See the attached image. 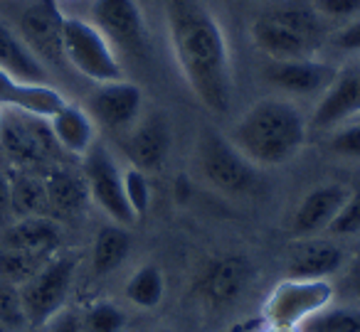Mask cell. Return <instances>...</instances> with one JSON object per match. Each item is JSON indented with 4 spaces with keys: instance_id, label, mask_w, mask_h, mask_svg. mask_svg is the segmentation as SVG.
<instances>
[{
    "instance_id": "6da1fadb",
    "label": "cell",
    "mask_w": 360,
    "mask_h": 332,
    "mask_svg": "<svg viewBox=\"0 0 360 332\" xmlns=\"http://www.w3.org/2000/svg\"><path fill=\"white\" fill-rule=\"evenodd\" d=\"M165 25L178 69L195 99L212 114H227L235 91L230 45L202 0H165Z\"/></svg>"
},
{
    "instance_id": "7a4b0ae2",
    "label": "cell",
    "mask_w": 360,
    "mask_h": 332,
    "mask_svg": "<svg viewBox=\"0 0 360 332\" xmlns=\"http://www.w3.org/2000/svg\"><path fill=\"white\" fill-rule=\"evenodd\" d=\"M306 135L309 124L299 106L281 96H266L237 119L227 138L255 168H279L301 153Z\"/></svg>"
},
{
    "instance_id": "3957f363",
    "label": "cell",
    "mask_w": 360,
    "mask_h": 332,
    "mask_svg": "<svg viewBox=\"0 0 360 332\" xmlns=\"http://www.w3.org/2000/svg\"><path fill=\"white\" fill-rule=\"evenodd\" d=\"M198 168L205 182L227 197H245L259 185L255 165L215 128H205L198 138Z\"/></svg>"
},
{
    "instance_id": "277c9868",
    "label": "cell",
    "mask_w": 360,
    "mask_h": 332,
    "mask_svg": "<svg viewBox=\"0 0 360 332\" xmlns=\"http://www.w3.org/2000/svg\"><path fill=\"white\" fill-rule=\"evenodd\" d=\"M62 52H65V60L82 77L96 81V84L124 79V69H121L116 50L91 22L79 20V18H65Z\"/></svg>"
},
{
    "instance_id": "5b68a950",
    "label": "cell",
    "mask_w": 360,
    "mask_h": 332,
    "mask_svg": "<svg viewBox=\"0 0 360 332\" xmlns=\"http://www.w3.org/2000/svg\"><path fill=\"white\" fill-rule=\"evenodd\" d=\"M77 258L75 256H50L45 266L20 286V300L25 310L27 325L42 327L65 310L72 281H75Z\"/></svg>"
},
{
    "instance_id": "8992f818",
    "label": "cell",
    "mask_w": 360,
    "mask_h": 332,
    "mask_svg": "<svg viewBox=\"0 0 360 332\" xmlns=\"http://www.w3.org/2000/svg\"><path fill=\"white\" fill-rule=\"evenodd\" d=\"M84 185L94 204L121 227H131L136 222L129 202L124 194V178L116 165L114 155L101 143H94L84 155Z\"/></svg>"
},
{
    "instance_id": "52a82bcc",
    "label": "cell",
    "mask_w": 360,
    "mask_h": 332,
    "mask_svg": "<svg viewBox=\"0 0 360 332\" xmlns=\"http://www.w3.org/2000/svg\"><path fill=\"white\" fill-rule=\"evenodd\" d=\"M333 288L326 281L289 278L279 283L264 305V315L274 327H296L328 305Z\"/></svg>"
},
{
    "instance_id": "ba28073f",
    "label": "cell",
    "mask_w": 360,
    "mask_h": 332,
    "mask_svg": "<svg viewBox=\"0 0 360 332\" xmlns=\"http://www.w3.org/2000/svg\"><path fill=\"white\" fill-rule=\"evenodd\" d=\"M91 25L111 42L114 50L139 57L148 45V30L136 0H94Z\"/></svg>"
},
{
    "instance_id": "9c48e42d",
    "label": "cell",
    "mask_w": 360,
    "mask_h": 332,
    "mask_svg": "<svg viewBox=\"0 0 360 332\" xmlns=\"http://www.w3.org/2000/svg\"><path fill=\"white\" fill-rule=\"evenodd\" d=\"M255 268L245 256H222L205 266L195 283V296L202 300L205 307L222 310L230 307L245 296L252 286Z\"/></svg>"
},
{
    "instance_id": "30bf717a",
    "label": "cell",
    "mask_w": 360,
    "mask_h": 332,
    "mask_svg": "<svg viewBox=\"0 0 360 332\" xmlns=\"http://www.w3.org/2000/svg\"><path fill=\"white\" fill-rule=\"evenodd\" d=\"M141 109H143V94L134 81L126 79L96 84L86 104V114L91 116V121L114 133H126L141 119Z\"/></svg>"
},
{
    "instance_id": "8fae6325",
    "label": "cell",
    "mask_w": 360,
    "mask_h": 332,
    "mask_svg": "<svg viewBox=\"0 0 360 332\" xmlns=\"http://www.w3.org/2000/svg\"><path fill=\"white\" fill-rule=\"evenodd\" d=\"M173 133L170 124L160 111L141 114V119L126 131V153L131 158V165L143 173L160 170L168 160Z\"/></svg>"
},
{
    "instance_id": "7c38bea8",
    "label": "cell",
    "mask_w": 360,
    "mask_h": 332,
    "mask_svg": "<svg viewBox=\"0 0 360 332\" xmlns=\"http://www.w3.org/2000/svg\"><path fill=\"white\" fill-rule=\"evenodd\" d=\"M340 72L326 62L309 60H291V62H269L264 67V79L281 94L291 96H314L326 94L328 86L335 81Z\"/></svg>"
},
{
    "instance_id": "4fadbf2b",
    "label": "cell",
    "mask_w": 360,
    "mask_h": 332,
    "mask_svg": "<svg viewBox=\"0 0 360 332\" xmlns=\"http://www.w3.org/2000/svg\"><path fill=\"white\" fill-rule=\"evenodd\" d=\"M52 131L45 119L3 111V128H0V145L18 163H37L50 153Z\"/></svg>"
},
{
    "instance_id": "5bb4252c",
    "label": "cell",
    "mask_w": 360,
    "mask_h": 332,
    "mask_svg": "<svg viewBox=\"0 0 360 332\" xmlns=\"http://www.w3.org/2000/svg\"><path fill=\"white\" fill-rule=\"evenodd\" d=\"M62 22H65V15L55 6V0H37L22 13L20 37L30 45V50L40 60L60 62L65 60V52H62Z\"/></svg>"
},
{
    "instance_id": "9a60e30c",
    "label": "cell",
    "mask_w": 360,
    "mask_h": 332,
    "mask_svg": "<svg viewBox=\"0 0 360 332\" xmlns=\"http://www.w3.org/2000/svg\"><path fill=\"white\" fill-rule=\"evenodd\" d=\"M65 104V96L55 86L15 79L0 69V109L50 121Z\"/></svg>"
},
{
    "instance_id": "2e32d148",
    "label": "cell",
    "mask_w": 360,
    "mask_h": 332,
    "mask_svg": "<svg viewBox=\"0 0 360 332\" xmlns=\"http://www.w3.org/2000/svg\"><path fill=\"white\" fill-rule=\"evenodd\" d=\"M350 190L338 182H326L314 187L304 199L299 202L291 219V232L299 239H311L316 234L326 232L330 222L335 219L338 209L348 199Z\"/></svg>"
},
{
    "instance_id": "e0dca14e",
    "label": "cell",
    "mask_w": 360,
    "mask_h": 332,
    "mask_svg": "<svg viewBox=\"0 0 360 332\" xmlns=\"http://www.w3.org/2000/svg\"><path fill=\"white\" fill-rule=\"evenodd\" d=\"M252 40L271 62L309 60L316 47V40L296 32L294 27H289L274 15L259 18L252 25Z\"/></svg>"
},
{
    "instance_id": "ac0fdd59",
    "label": "cell",
    "mask_w": 360,
    "mask_h": 332,
    "mask_svg": "<svg viewBox=\"0 0 360 332\" xmlns=\"http://www.w3.org/2000/svg\"><path fill=\"white\" fill-rule=\"evenodd\" d=\"M343 251L333 241L326 239H301L289 253V268L291 278L301 281H326L328 276L340 271L343 266Z\"/></svg>"
},
{
    "instance_id": "d6986e66",
    "label": "cell",
    "mask_w": 360,
    "mask_h": 332,
    "mask_svg": "<svg viewBox=\"0 0 360 332\" xmlns=\"http://www.w3.org/2000/svg\"><path fill=\"white\" fill-rule=\"evenodd\" d=\"M47 124H50L55 143L72 155L84 158L91 145L96 143L94 121H91V116L86 114V109H82V106L65 104Z\"/></svg>"
},
{
    "instance_id": "ffe728a7",
    "label": "cell",
    "mask_w": 360,
    "mask_h": 332,
    "mask_svg": "<svg viewBox=\"0 0 360 332\" xmlns=\"http://www.w3.org/2000/svg\"><path fill=\"white\" fill-rule=\"evenodd\" d=\"M0 69L15 79L35 81V84H47V79H50L45 62L6 22H0Z\"/></svg>"
},
{
    "instance_id": "44dd1931",
    "label": "cell",
    "mask_w": 360,
    "mask_h": 332,
    "mask_svg": "<svg viewBox=\"0 0 360 332\" xmlns=\"http://www.w3.org/2000/svg\"><path fill=\"white\" fill-rule=\"evenodd\" d=\"M60 227L52 219L42 217H22L6 232V248L37 253V256H52L60 246Z\"/></svg>"
},
{
    "instance_id": "7402d4cb",
    "label": "cell",
    "mask_w": 360,
    "mask_h": 332,
    "mask_svg": "<svg viewBox=\"0 0 360 332\" xmlns=\"http://www.w3.org/2000/svg\"><path fill=\"white\" fill-rule=\"evenodd\" d=\"M131 251V237L121 224H106L99 229L91 246V268L96 276H109L126 261Z\"/></svg>"
},
{
    "instance_id": "603a6c76",
    "label": "cell",
    "mask_w": 360,
    "mask_h": 332,
    "mask_svg": "<svg viewBox=\"0 0 360 332\" xmlns=\"http://www.w3.org/2000/svg\"><path fill=\"white\" fill-rule=\"evenodd\" d=\"M124 296L131 305L141 310H153L160 305L165 296V278L155 263H143L134 271V276L126 281Z\"/></svg>"
},
{
    "instance_id": "cb8c5ba5",
    "label": "cell",
    "mask_w": 360,
    "mask_h": 332,
    "mask_svg": "<svg viewBox=\"0 0 360 332\" xmlns=\"http://www.w3.org/2000/svg\"><path fill=\"white\" fill-rule=\"evenodd\" d=\"M45 190H47V199H50V207L67 214L82 209L86 194H89L86 192V185L70 173H52L45 180Z\"/></svg>"
},
{
    "instance_id": "d4e9b609",
    "label": "cell",
    "mask_w": 360,
    "mask_h": 332,
    "mask_svg": "<svg viewBox=\"0 0 360 332\" xmlns=\"http://www.w3.org/2000/svg\"><path fill=\"white\" fill-rule=\"evenodd\" d=\"M11 194L13 209L22 217H42L50 209L45 182L35 178H18L15 182H11Z\"/></svg>"
},
{
    "instance_id": "484cf974",
    "label": "cell",
    "mask_w": 360,
    "mask_h": 332,
    "mask_svg": "<svg viewBox=\"0 0 360 332\" xmlns=\"http://www.w3.org/2000/svg\"><path fill=\"white\" fill-rule=\"evenodd\" d=\"M55 256V253H52ZM50 256H37V253L18 251V248H3L0 251V278L20 288L25 281H30Z\"/></svg>"
},
{
    "instance_id": "4316f807",
    "label": "cell",
    "mask_w": 360,
    "mask_h": 332,
    "mask_svg": "<svg viewBox=\"0 0 360 332\" xmlns=\"http://www.w3.org/2000/svg\"><path fill=\"white\" fill-rule=\"evenodd\" d=\"M299 332H360L358 307H323L301 322Z\"/></svg>"
},
{
    "instance_id": "83f0119b",
    "label": "cell",
    "mask_w": 360,
    "mask_h": 332,
    "mask_svg": "<svg viewBox=\"0 0 360 332\" xmlns=\"http://www.w3.org/2000/svg\"><path fill=\"white\" fill-rule=\"evenodd\" d=\"M79 320L84 332H121L126 327V312L114 303L99 300L91 303Z\"/></svg>"
},
{
    "instance_id": "f1b7e54d",
    "label": "cell",
    "mask_w": 360,
    "mask_h": 332,
    "mask_svg": "<svg viewBox=\"0 0 360 332\" xmlns=\"http://www.w3.org/2000/svg\"><path fill=\"white\" fill-rule=\"evenodd\" d=\"M0 325L8 332H25L30 327L25 310H22L20 288L3 281V278H0Z\"/></svg>"
},
{
    "instance_id": "f546056e",
    "label": "cell",
    "mask_w": 360,
    "mask_h": 332,
    "mask_svg": "<svg viewBox=\"0 0 360 332\" xmlns=\"http://www.w3.org/2000/svg\"><path fill=\"white\" fill-rule=\"evenodd\" d=\"M121 178H124L126 202H129L134 217L136 219L146 217V212H148V207H150V185H148L146 173L131 165V168L121 170Z\"/></svg>"
},
{
    "instance_id": "4dcf8cb0",
    "label": "cell",
    "mask_w": 360,
    "mask_h": 332,
    "mask_svg": "<svg viewBox=\"0 0 360 332\" xmlns=\"http://www.w3.org/2000/svg\"><path fill=\"white\" fill-rule=\"evenodd\" d=\"M326 232L333 234V237H353V234L360 232V192L348 194V199L338 209V214Z\"/></svg>"
},
{
    "instance_id": "1f68e13d",
    "label": "cell",
    "mask_w": 360,
    "mask_h": 332,
    "mask_svg": "<svg viewBox=\"0 0 360 332\" xmlns=\"http://www.w3.org/2000/svg\"><path fill=\"white\" fill-rule=\"evenodd\" d=\"M328 148L335 155H343V158H360V116L345 121L343 126L333 131Z\"/></svg>"
},
{
    "instance_id": "d6a6232c",
    "label": "cell",
    "mask_w": 360,
    "mask_h": 332,
    "mask_svg": "<svg viewBox=\"0 0 360 332\" xmlns=\"http://www.w3.org/2000/svg\"><path fill=\"white\" fill-rule=\"evenodd\" d=\"M316 11L328 20H358L360 0H316Z\"/></svg>"
},
{
    "instance_id": "836d02e7",
    "label": "cell",
    "mask_w": 360,
    "mask_h": 332,
    "mask_svg": "<svg viewBox=\"0 0 360 332\" xmlns=\"http://www.w3.org/2000/svg\"><path fill=\"white\" fill-rule=\"evenodd\" d=\"M333 45L343 52H360V18L335 32Z\"/></svg>"
},
{
    "instance_id": "e575fe53",
    "label": "cell",
    "mask_w": 360,
    "mask_h": 332,
    "mask_svg": "<svg viewBox=\"0 0 360 332\" xmlns=\"http://www.w3.org/2000/svg\"><path fill=\"white\" fill-rule=\"evenodd\" d=\"M47 332H84V327H82L79 315H75L70 310H62L47 322Z\"/></svg>"
},
{
    "instance_id": "d590c367",
    "label": "cell",
    "mask_w": 360,
    "mask_h": 332,
    "mask_svg": "<svg viewBox=\"0 0 360 332\" xmlns=\"http://www.w3.org/2000/svg\"><path fill=\"white\" fill-rule=\"evenodd\" d=\"M13 209V194H11V180L0 175V219Z\"/></svg>"
},
{
    "instance_id": "8d00e7d4",
    "label": "cell",
    "mask_w": 360,
    "mask_h": 332,
    "mask_svg": "<svg viewBox=\"0 0 360 332\" xmlns=\"http://www.w3.org/2000/svg\"><path fill=\"white\" fill-rule=\"evenodd\" d=\"M348 283L355 288V291H360V251H358V256L353 258V263H350V268H348Z\"/></svg>"
},
{
    "instance_id": "74e56055",
    "label": "cell",
    "mask_w": 360,
    "mask_h": 332,
    "mask_svg": "<svg viewBox=\"0 0 360 332\" xmlns=\"http://www.w3.org/2000/svg\"><path fill=\"white\" fill-rule=\"evenodd\" d=\"M271 332H296L294 327H271Z\"/></svg>"
},
{
    "instance_id": "f35d334b",
    "label": "cell",
    "mask_w": 360,
    "mask_h": 332,
    "mask_svg": "<svg viewBox=\"0 0 360 332\" xmlns=\"http://www.w3.org/2000/svg\"><path fill=\"white\" fill-rule=\"evenodd\" d=\"M0 128H3V109H0Z\"/></svg>"
},
{
    "instance_id": "ab89813d",
    "label": "cell",
    "mask_w": 360,
    "mask_h": 332,
    "mask_svg": "<svg viewBox=\"0 0 360 332\" xmlns=\"http://www.w3.org/2000/svg\"><path fill=\"white\" fill-rule=\"evenodd\" d=\"M0 332H8V330H6V327H3V325H0Z\"/></svg>"
},
{
    "instance_id": "60d3db41",
    "label": "cell",
    "mask_w": 360,
    "mask_h": 332,
    "mask_svg": "<svg viewBox=\"0 0 360 332\" xmlns=\"http://www.w3.org/2000/svg\"><path fill=\"white\" fill-rule=\"evenodd\" d=\"M163 332H173V330H163Z\"/></svg>"
}]
</instances>
